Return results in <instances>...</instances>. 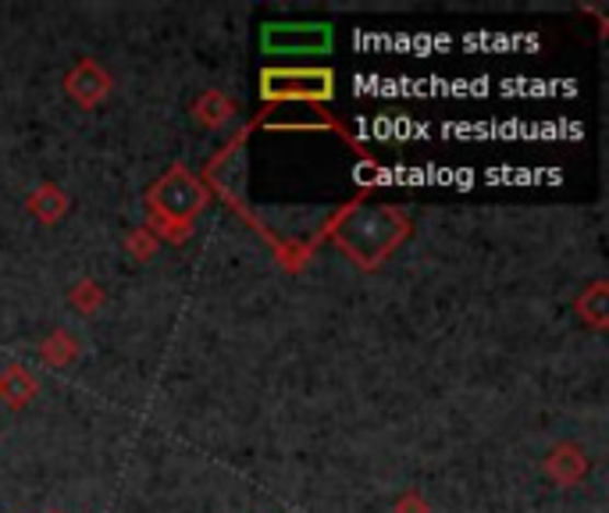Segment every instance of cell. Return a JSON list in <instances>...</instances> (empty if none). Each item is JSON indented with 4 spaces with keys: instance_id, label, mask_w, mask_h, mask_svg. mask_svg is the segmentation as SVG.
Returning a JSON list of instances; mask_svg holds the SVG:
<instances>
[{
    "instance_id": "6da1fadb",
    "label": "cell",
    "mask_w": 609,
    "mask_h": 513,
    "mask_svg": "<svg viewBox=\"0 0 609 513\" xmlns=\"http://www.w3.org/2000/svg\"><path fill=\"white\" fill-rule=\"evenodd\" d=\"M403 218L395 210H357L349 214V221L338 228L343 247L360 256H381L395 247V239L403 236Z\"/></svg>"
},
{
    "instance_id": "7a4b0ae2",
    "label": "cell",
    "mask_w": 609,
    "mask_h": 513,
    "mask_svg": "<svg viewBox=\"0 0 609 513\" xmlns=\"http://www.w3.org/2000/svg\"><path fill=\"white\" fill-rule=\"evenodd\" d=\"M332 76L329 71H267L264 96H329Z\"/></svg>"
},
{
    "instance_id": "3957f363",
    "label": "cell",
    "mask_w": 609,
    "mask_h": 513,
    "mask_svg": "<svg viewBox=\"0 0 609 513\" xmlns=\"http://www.w3.org/2000/svg\"><path fill=\"white\" fill-rule=\"evenodd\" d=\"M264 47L272 50H321L329 47V29L321 25H272L264 33Z\"/></svg>"
},
{
    "instance_id": "277c9868",
    "label": "cell",
    "mask_w": 609,
    "mask_h": 513,
    "mask_svg": "<svg viewBox=\"0 0 609 513\" xmlns=\"http://www.w3.org/2000/svg\"><path fill=\"white\" fill-rule=\"evenodd\" d=\"M585 467H588V460L577 446H560L556 453H549V475L560 485H574L581 475H585Z\"/></svg>"
},
{
    "instance_id": "5b68a950",
    "label": "cell",
    "mask_w": 609,
    "mask_h": 513,
    "mask_svg": "<svg viewBox=\"0 0 609 513\" xmlns=\"http://www.w3.org/2000/svg\"><path fill=\"white\" fill-rule=\"evenodd\" d=\"M36 392V381L25 375L22 367H8L4 375H0V399L11 407H25Z\"/></svg>"
}]
</instances>
